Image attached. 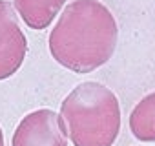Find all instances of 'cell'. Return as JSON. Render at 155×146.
I'll use <instances>...</instances> for the list:
<instances>
[{
  "instance_id": "6da1fadb",
  "label": "cell",
  "mask_w": 155,
  "mask_h": 146,
  "mask_svg": "<svg viewBox=\"0 0 155 146\" xmlns=\"http://www.w3.org/2000/svg\"><path fill=\"white\" fill-rule=\"evenodd\" d=\"M119 26L101 0H73L49 33V53L75 73H90L115 53Z\"/></svg>"
},
{
  "instance_id": "52a82bcc",
  "label": "cell",
  "mask_w": 155,
  "mask_h": 146,
  "mask_svg": "<svg viewBox=\"0 0 155 146\" xmlns=\"http://www.w3.org/2000/svg\"><path fill=\"white\" fill-rule=\"evenodd\" d=\"M0 146H4V133H2V128H0Z\"/></svg>"
},
{
  "instance_id": "8992f818",
  "label": "cell",
  "mask_w": 155,
  "mask_h": 146,
  "mask_svg": "<svg viewBox=\"0 0 155 146\" xmlns=\"http://www.w3.org/2000/svg\"><path fill=\"white\" fill-rule=\"evenodd\" d=\"M130 130L142 142H155V91L142 97L130 113Z\"/></svg>"
},
{
  "instance_id": "3957f363",
  "label": "cell",
  "mask_w": 155,
  "mask_h": 146,
  "mask_svg": "<svg viewBox=\"0 0 155 146\" xmlns=\"http://www.w3.org/2000/svg\"><path fill=\"white\" fill-rule=\"evenodd\" d=\"M11 146H68V131L60 113L40 108L18 122Z\"/></svg>"
},
{
  "instance_id": "5b68a950",
  "label": "cell",
  "mask_w": 155,
  "mask_h": 146,
  "mask_svg": "<svg viewBox=\"0 0 155 146\" xmlns=\"http://www.w3.org/2000/svg\"><path fill=\"white\" fill-rule=\"evenodd\" d=\"M64 4L66 0H13L17 13L31 29H46Z\"/></svg>"
},
{
  "instance_id": "7a4b0ae2",
  "label": "cell",
  "mask_w": 155,
  "mask_h": 146,
  "mask_svg": "<svg viewBox=\"0 0 155 146\" xmlns=\"http://www.w3.org/2000/svg\"><path fill=\"white\" fill-rule=\"evenodd\" d=\"M60 117L73 146H113L120 131L119 99L95 81L82 82L68 93L60 104Z\"/></svg>"
},
{
  "instance_id": "277c9868",
  "label": "cell",
  "mask_w": 155,
  "mask_h": 146,
  "mask_svg": "<svg viewBox=\"0 0 155 146\" xmlns=\"http://www.w3.org/2000/svg\"><path fill=\"white\" fill-rule=\"evenodd\" d=\"M28 38L18 24V13L8 0H0V81L13 77L24 64Z\"/></svg>"
}]
</instances>
